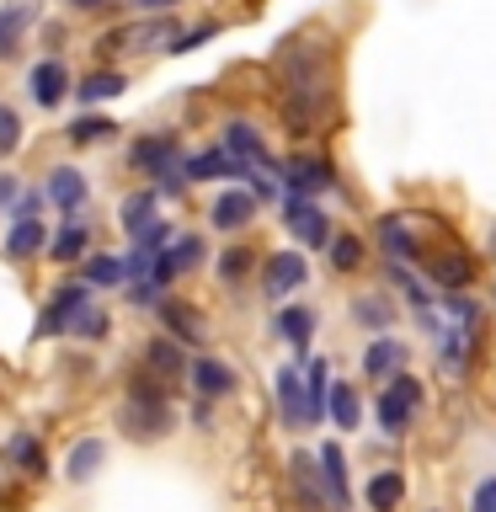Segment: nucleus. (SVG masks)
<instances>
[{"label": "nucleus", "instance_id": "obj_1", "mask_svg": "<svg viewBox=\"0 0 496 512\" xmlns=\"http://www.w3.org/2000/svg\"><path fill=\"white\" fill-rule=\"evenodd\" d=\"M118 427L134 443H155V438H166V432H171V406H166V390L155 384V374H134L128 400L118 411Z\"/></svg>", "mask_w": 496, "mask_h": 512}, {"label": "nucleus", "instance_id": "obj_2", "mask_svg": "<svg viewBox=\"0 0 496 512\" xmlns=\"http://www.w3.org/2000/svg\"><path fill=\"white\" fill-rule=\"evenodd\" d=\"M416 406H422V384H416L411 374H390V390L379 395V427L390 432V438H395V432H406Z\"/></svg>", "mask_w": 496, "mask_h": 512}, {"label": "nucleus", "instance_id": "obj_3", "mask_svg": "<svg viewBox=\"0 0 496 512\" xmlns=\"http://www.w3.org/2000/svg\"><path fill=\"white\" fill-rule=\"evenodd\" d=\"M310 278V262H304L299 251H272L267 256V267H262V288H267V299H283V294H294V288Z\"/></svg>", "mask_w": 496, "mask_h": 512}, {"label": "nucleus", "instance_id": "obj_4", "mask_svg": "<svg viewBox=\"0 0 496 512\" xmlns=\"http://www.w3.org/2000/svg\"><path fill=\"white\" fill-rule=\"evenodd\" d=\"M475 347H480V331H470V326H443L438 331V368L443 374H464L470 368V358H475Z\"/></svg>", "mask_w": 496, "mask_h": 512}, {"label": "nucleus", "instance_id": "obj_5", "mask_svg": "<svg viewBox=\"0 0 496 512\" xmlns=\"http://www.w3.org/2000/svg\"><path fill=\"white\" fill-rule=\"evenodd\" d=\"M128 160H134V171H144V176H166V171H176L182 150H176L171 134H150V139H139L134 150H128Z\"/></svg>", "mask_w": 496, "mask_h": 512}, {"label": "nucleus", "instance_id": "obj_6", "mask_svg": "<svg viewBox=\"0 0 496 512\" xmlns=\"http://www.w3.org/2000/svg\"><path fill=\"white\" fill-rule=\"evenodd\" d=\"M288 230H294L304 246H331V224H326V214L315 208V198H299L294 192V203H288Z\"/></svg>", "mask_w": 496, "mask_h": 512}, {"label": "nucleus", "instance_id": "obj_7", "mask_svg": "<svg viewBox=\"0 0 496 512\" xmlns=\"http://www.w3.org/2000/svg\"><path fill=\"white\" fill-rule=\"evenodd\" d=\"M91 310V283H75V288H59L54 304L43 315V331H75V320Z\"/></svg>", "mask_w": 496, "mask_h": 512}, {"label": "nucleus", "instance_id": "obj_8", "mask_svg": "<svg viewBox=\"0 0 496 512\" xmlns=\"http://www.w3.org/2000/svg\"><path fill=\"white\" fill-rule=\"evenodd\" d=\"M27 91H32V102H38V107H59V102H64V91H70V70H64L59 59H43V64H32V75H27Z\"/></svg>", "mask_w": 496, "mask_h": 512}, {"label": "nucleus", "instance_id": "obj_9", "mask_svg": "<svg viewBox=\"0 0 496 512\" xmlns=\"http://www.w3.org/2000/svg\"><path fill=\"white\" fill-rule=\"evenodd\" d=\"M278 406H283L288 427H310V390H304L299 368H283V374H278Z\"/></svg>", "mask_w": 496, "mask_h": 512}, {"label": "nucleus", "instance_id": "obj_10", "mask_svg": "<svg viewBox=\"0 0 496 512\" xmlns=\"http://www.w3.org/2000/svg\"><path fill=\"white\" fill-rule=\"evenodd\" d=\"M187 379H192V390H198L203 400H219V395L235 390V368L219 363V358H198V363L187 368Z\"/></svg>", "mask_w": 496, "mask_h": 512}, {"label": "nucleus", "instance_id": "obj_11", "mask_svg": "<svg viewBox=\"0 0 496 512\" xmlns=\"http://www.w3.org/2000/svg\"><path fill=\"white\" fill-rule=\"evenodd\" d=\"M166 38H176V32H171L166 16H160V22H139V27H112L102 38V48L118 54V48H150V43H166Z\"/></svg>", "mask_w": 496, "mask_h": 512}, {"label": "nucleus", "instance_id": "obj_12", "mask_svg": "<svg viewBox=\"0 0 496 512\" xmlns=\"http://www.w3.org/2000/svg\"><path fill=\"white\" fill-rule=\"evenodd\" d=\"M246 171L251 166L230 150H203V155L187 160V182H214V176H246Z\"/></svg>", "mask_w": 496, "mask_h": 512}, {"label": "nucleus", "instance_id": "obj_13", "mask_svg": "<svg viewBox=\"0 0 496 512\" xmlns=\"http://www.w3.org/2000/svg\"><path fill=\"white\" fill-rule=\"evenodd\" d=\"M208 219H214V230H246L256 219V192H224V198L208 208Z\"/></svg>", "mask_w": 496, "mask_h": 512}, {"label": "nucleus", "instance_id": "obj_14", "mask_svg": "<svg viewBox=\"0 0 496 512\" xmlns=\"http://www.w3.org/2000/svg\"><path fill=\"white\" fill-rule=\"evenodd\" d=\"M379 246H384L390 262H422V246L411 240V230H406V219H400V214L379 219Z\"/></svg>", "mask_w": 496, "mask_h": 512}, {"label": "nucleus", "instance_id": "obj_15", "mask_svg": "<svg viewBox=\"0 0 496 512\" xmlns=\"http://www.w3.org/2000/svg\"><path fill=\"white\" fill-rule=\"evenodd\" d=\"M224 150L240 155L246 166H267L272 171V155H267V144H262V134H256L251 123H230V128H224Z\"/></svg>", "mask_w": 496, "mask_h": 512}, {"label": "nucleus", "instance_id": "obj_16", "mask_svg": "<svg viewBox=\"0 0 496 512\" xmlns=\"http://www.w3.org/2000/svg\"><path fill=\"white\" fill-rule=\"evenodd\" d=\"M107 464V443L102 438H80L75 448H70V459H64V475L75 480V486H86V480L96 475Z\"/></svg>", "mask_w": 496, "mask_h": 512}, {"label": "nucleus", "instance_id": "obj_17", "mask_svg": "<svg viewBox=\"0 0 496 512\" xmlns=\"http://www.w3.org/2000/svg\"><path fill=\"white\" fill-rule=\"evenodd\" d=\"M32 16H38V0H11V6L0 11V59L16 54V43H22V32H27Z\"/></svg>", "mask_w": 496, "mask_h": 512}, {"label": "nucleus", "instance_id": "obj_18", "mask_svg": "<svg viewBox=\"0 0 496 512\" xmlns=\"http://www.w3.org/2000/svg\"><path fill=\"white\" fill-rule=\"evenodd\" d=\"M48 198H54L64 214H80V203H86V176H80L75 166H59L54 176H48Z\"/></svg>", "mask_w": 496, "mask_h": 512}, {"label": "nucleus", "instance_id": "obj_19", "mask_svg": "<svg viewBox=\"0 0 496 512\" xmlns=\"http://www.w3.org/2000/svg\"><path fill=\"white\" fill-rule=\"evenodd\" d=\"M283 176H288V187H294L299 198H315V192H326V187L336 182L326 160H294V166H288Z\"/></svg>", "mask_w": 496, "mask_h": 512}, {"label": "nucleus", "instance_id": "obj_20", "mask_svg": "<svg viewBox=\"0 0 496 512\" xmlns=\"http://www.w3.org/2000/svg\"><path fill=\"white\" fill-rule=\"evenodd\" d=\"M400 363H406V342H395V336H379V342H368V352H363V368L374 379L400 374Z\"/></svg>", "mask_w": 496, "mask_h": 512}, {"label": "nucleus", "instance_id": "obj_21", "mask_svg": "<svg viewBox=\"0 0 496 512\" xmlns=\"http://www.w3.org/2000/svg\"><path fill=\"white\" fill-rule=\"evenodd\" d=\"M160 320H166V331H171V336H182L187 347H198V342H203V315H198V310H187V304L160 299Z\"/></svg>", "mask_w": 496, "mask_h": 512}, {"label": "nucleus", "instance_id": "obj_22", "mask_svg": "<svg viewBox=\"0 0 496 512\" xmlns=\"http://www.w3.org/2000/svg\"><path fill=\"white\" fill-rule=\"evenodd\" d=\"M320 475H326L331 507H347L352 502V491H347V459H342V448H336V443L320 448Z\"/></svg>", "mask_w": 496, "mask_h": 512}, {"label": "nucleus", "instance_id": "obj_23", "mask_svg": "<svg viewBox=\"0 0 496 512\" xmlns=\"http://www.w3.org/2000/svg\"><path fill=\"white\" fill-rule=\"evenodd\" d=\"M278 331L294 342L299 352H310V336H315V310H304V304H288V310H278Z\"/></svg>", "mask_w": 496, "mask_h": 512}, {"label": "nucleus", "instance_id": "obj_24", "mask_svg": "<svg viewBox=\"0 0 496 512\" xmlns=\"http://www.w3.org/2000/svg\"><path fill=\"white\" fill-rule=\"evenodd\" d=\"M400 496H406V480H400L395 470H379L374 480H368V507L374 512H395Z\"/></svg>", "mask_w": 496, "mask_h": 512}, {"label": "nucleus", "instance_id": "obj_25", "mask_svg": "<svg viewBox=\"0 0 496 512\" xmlns=\"http://www.w3.org/2000/svg\"><path fill=\"white\" fill-rule=\"evenodd\" d=\"M315 464H310V454H294V486H299L304 502H310V512H320V507H326V496H331V491H320V480H326V475H315Z\"/></svg>", "mask_w": 496, "mask_h": 512}, {"label": "nucleus", "instance_id": "obj_26", "mask_svg": "<svg viewBox=\"0 0 496 512\" xmlns=\"http://www.w3.org/2000/svg\"><path fill=\"white\" fill-rule=\"evenodd\" d=\"M352 320H358V326L384 331V326H395V304L384 299V294H363V299H352Z\"/></svg>", "mask_w": 496, "mask_h": 512}, {"label": "nucleus", "instance_id": "obj_27", "mask_svg": "<svg viewBox=\"0 0 496 512\" xmlns=\"http://www.w3.org/2000/svg\"><path fill=\"white\" fill-rule=\"evenodd\" d=\"M155 203H160L155 192H134V198L123 203V214H118V219H123V230L134 235V240H139V235H144V230H150V224H155Z\"/></svg>", "mask_w": 496, "mask_h": 512}, {"label": "nucleus", "instance_id": "obj_28", "mask_svg": "<svg viewBox=\"0 0 496 512\" xmlns=\"http://www.w3.org/2000/svg\"><path fill=\"white\" fill-rule=\"evenodd\" d=\"M11 459H16V470H22V475H32V480H38V475L48 470V459H43V443L32 438V432H16V438H11Z\"/></svg>", "mask_w": 496, "mask_h": 512}, {"label": "nucleus", "instance_id": "obj_29", "mask_svg": "<svg viewBox=\"0 0 496 512\" xmlns=\"http://www.w3.org/2000/svg\"><path fill=\"white\" fill-rule=\"evenodd\" d=\"M6 251L16 256V262L38 256V251H43V224H38V219H16V230L6 235Z\"/></svg>", "mask_w": 496, "mask_h": 512}, {"label": "nucleus", "instance_id": "obj_30", "mask_svg": "<svg viewBox=\"0 0 496 512\" xmlns=\"http://www.w3.org/2000/svg\"><path fill=\"white\" fill-rule=\"evenodd\" d=\"M304 390H310V427L326 416V406H331V379H326V363L320 358H310V374H304Z\"/></svg>", "mask_w": 496, "mask_h": 512}, {"label": "nucleus", "instance_id": "obj_31", "mask_svg": "<svg viewBox=\"0 0 496 512\" xmlns=\"http://www.w3.org/2000/svg\"><path fill=\"white\" fill-rule=\"evenodd\" d=\"M358 416H363L358 390H352V384H331V422L352 432V427H358Z\"/></svg>", "mask_w": 496, "mask_h": 512}, {"label": "nucleus", "instance_id": "obj_32", "mask_svg": "<svg viewBox=\"0 0 496 512\" xmlns=\"http://www.w3.org/2000/svg\"><path fill=\"white\" fill-rule=\"evenodd\" d=\"M48 251H54V262H75V256H86V224L70 214V224L54 235V246H48Z\"/></svg>", "mask_w": 496, "mask_h": 512}, {"label": "nucleus", "instance_id": "obj_33", "mask_svg": "<svg viewBox=\"0 0 496 512\" xmlns=\"http://www.w3.org/2000/svg\"><path fill=\"white\" fill-rule=\"evenodd\" d=\"M128 278V262H118V256H91L86 262V283L91 288H118Z\"/></svg>", "mask_w": 496, "mask_h": 512}, {"label": "nucleus", "instance_id": "obj_34", "mask_svg": "<svg viewBox=\"0 0 496 512\" xmlns=\"http://www.w3.org/2000/svg\"><path fill=\"white\" fill-rule=\"evenodd\" d=\"M123 86H128L123 75H112V70H96V75L86 80V86H75V91H80V102H112V96H123Z\"/></svg>", "mask_w": 496, "mask_h": 512}, {"label": "nucleus", "instance_id": "obj_35", "mask_svg": "<svg viewBox=\"0 0 496 512\" xmlns=\"http://www.w3.org/2000/svg\"><path fill=\"white\" fill-rule=\"evenodd\" d=\"M150 368H155V374H182V368H192V363H182V347H176V342L155 336V342H150Z\"/></svg>", "mask_w": 496, "mask_h": 512}, {"label": "nucleus", "instance_id": "obj_36", "mask_svg": "<svg viewBox=\"0 0 496 512\" xmlns=\"http://www.w3.org/2000/svg\"><path fill=\"white\" fill-rule=\"evenodd\" d=\"M331 267H336V272L363 267V240H358V235H331Z\"/></svg>", "mask_w": 496, "mask_h": 512}, {"label": "nucleus", "instance_id": "obj_37", "mask_svg": "<svg viewBox=\"0 0 496 512\" xmlns=\"http://www.w3.org/2000/svg\"><path fill=\"white\" fill-rule=\"evenodd\" d=\"M432 278L443 288H464L470 283V262H464V256H432Z\"/></svg>", "mask_w": 496, "mask_h": 512}, {"label": "nucleus", "instance_id": "obj_38", "mask_svg": "<svg viewBox=\"0 0 496 512\" xmlns=\"http://www.w3.org/2000/svg\"><path fill=\"white\" fill-rule=\"evenodd\" d=\"M251 256H256V251H246V246H230V251L219 256V278H224V283H240V278L251 272Z\"/></svg>", "mask_w": 496, "mask_h": 512}, {"label": "nucleus", "instance_id": "obj_39", "mask_svg": "<svg viewBox=\"0 0 496 512\" xmlns=\"http://www.w3.org/2000/svg\"><path fill=\"white\" fill-rule=\"evenodd\" d=\"M70 139H75V144L112 139V123H107V118H75V123H70Z\"/></svg>", "mask_w": 496, "mask_h": 512}, {"label": "nucleus", "instance_id": "obj_40", "mask_svg": "<svg viewBox=\"0 0 496 512\" xmlns=\"http://www.w3.org/2000/svg\"><path fill=\"white\" fill-rule=\"evenodd\" d=\"M390 283H400V294H406V299L416 304V310H427V304H432V299H427V288L416 283V278H411L406 267H395V262H390Z\"/></svg>", "mask_w": 496, "mask_h": 512}, {"label": "nucleus", "instance_id": "obj_41", "mask_svg": "<svg viewBox=\"0 0 496 512\" xmlns=\"http://www.w3.org/2000/svg\"><path fill=\"white\" fill-rule=\"evenodd\" d=\"M16 144H22V118L11 107H0V155H11Z\"/></svg>", "mask_w": 496, "mask_h": 512}, {"label": "nucleus", "instance_id": "obj_42", "mask_svg": "<svg viewBox=\"0 0 496 512\" xmlns=\"http://www.w3.org/2000/svg\"><path fill=\"white\" fill-rule=\"evenodd\" d=\"M448 304V315L459 320V326H470V331H480V304L475 299H464V294H454V299H443Z\"/></svg>", "mask_w": 496, "mask_h": 512}, {"label": "nucleus", "instance_id": "obj_43", "mask_svg": "<svg viewBox=\"0 0 496 512\" xmlns=\"http://www.w3.org/2000/svg\"><path fill=\"white\" fill-rule=\"evenodd\" d=\"M70 336H86V342H96V336H107V315H102V310H96V304H91V310L75 320V331H70Z\"/></svg>", "mask_w": 496, "mask_h": 512}, {"label": "nucleus", "instance_id": "obj_44", "mask_svg": "<svg viewBox=\"0 0 496 512\" xmlns=\"http://www.w3.org/2000/svg\"><path fill=\"white\" fill-rule=\"evenodd\" d=\"M470 512H496V480H480V486H475Z\"/></svg>", "mask_w": 496, "mask_h": 512}, {"label": "nucleus", "instance_id": "obj_45", "mask_svg": "<svg viewBox=\"0 0 496 512\" xmlns=\"http://www.w3.org/2000/svg\"><path fill=\"white\" fill-rule=\"evenodd\" d=\"M38 208H43V192H22L11 214H16V219H38Z\"/></svg>", "mask_w": 496, "mask_h": 512}, {"label": "nucleus", "instance_id": "obj_46", "mask_svg": "<svg viewBox=\"0 0 496 512\" xmlns=\"http://www.w3.org/2000/svg\"><path fill=\"white\" fill-rule=\"evenodd\" d=\"M214 32H219V27L208 22V27H198V32H187V38H176L171 48H176V54H187V48H198V43H208V38H214Z\"/></svg>", "mask_w": 496, "mask_h": 512}, {"label": "nucleus", "instance_id": "obj_47", "mask_svg": "<svg viewBox=\"0 0 496 512\" xmlns=\"http://www.w3.org/2000/svg\"><path fill=\"white\" fill-rule=\"evenodd\" d=\"M134 6H144V11H171L176 0H134Z\"/></svg>", "mask_w": 496, "mask_h": 512}, {"label": "nucleus", "instance_id": "obj_48", "mask_svg": "<svg viewBox=\"0 0 496 512\" xmlns=\"http://www.w3.org/2000/svg\"><path fill=\"white\" fill-rule=\"evenodd\" d=\"M70 6H80V11H102L107 0H70Z\"/></svg>", "mask_w": 496, "mask_h": 512}, {"label": "nucleus", "instance_id": "obj_49", "mask_svg": "<svg viewBox=\"0 0 496 512\" xmlns=\"http://www.w3.org/2000/svg\"><path fill=\"white\" fill-rule=\"evenodd\" d=\"M11 192H16V182H11V176H0V203H6Z\"/></svg>", "mask_w": 496, "mask_h": 512}]
</instances>
